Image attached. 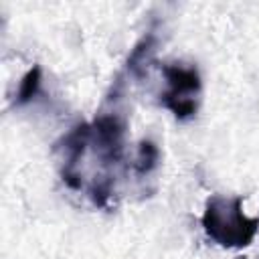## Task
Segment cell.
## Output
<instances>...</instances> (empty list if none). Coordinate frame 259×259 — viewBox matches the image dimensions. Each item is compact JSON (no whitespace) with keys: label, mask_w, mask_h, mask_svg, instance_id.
I'll return each mask as SVG.
<instances>
[{"label":"cell","mask_w":259,"mask_h":259,"mask_svg":"<svg viewBox=\"0 0 259 259\" xmlns=\"http://www.w3.org/2000/svg\"><path fill=\"white\" fill-rule=\"evenodd\" d=\"M239 259H245V257H239Z\"/></svg>","instance_id":"cell-9"},{"label":"cell","mask_w":259,"mask_h":259,"mask_svg":"<svg viewBox=\"0 0 259 259\" xmlns=\"http://www.w3.org/2000/svg\"><path fill=\"white\" fill-rule=\"evenodd\" d=\"M89 144H91V123H77L61 142V150H63L61 176L69 188H81L79 160L83 158Z\"/></svg>","instance_id":"cell-4"},{"label":"cell","mask_w":259,"mask_h":259,"mask_svg":"<svg viewBox=\"0 0 259 259\" xmlns=\"http://www.w3.org/2000/svg\"><path fill=\"white\" fill-rule=\"evenodd\" d=\"M200 223L206 237L227 249L251 245L259 231V219L245 214L241 196H210L204 204Z\"/></svg>","instance_id":"cell-1"},{"label":"cell","mask_w":259,"mask_h":259,"mask_svg":"<svg viewBox=\"0 0 259 259\" xmlns=\"http://www.w3.org/2000/svg\"><path fill=\"white\" fill-rule=\"evenodd\" d=\"M166 79V91L160 95V103L174 113L176 119H188L196 115L200 101V73L194 65L168 63L162 67Z\"/></svg>","instance_id":"cell-2"},{"label":"cell","mask_w":259,"mask_h":259,"mask_svg":"<svg viewBox=\"0 0 259 259\" xmlns=\"http://www.w3.org/2000/svg\"><path fill=\"white\" fill-rule=\"evenodd\" d=\"M40 83H42V69L38 65H32L24 73L20 83H18V89H16V95H14V103L16 105H24V103L32 101L40 91Z\"/></svg>","instance_id":"cell-6"},{"label":"cell","mask_w":259,"mask_h":259,"mask_svg":"<svg viewBox=\"0 0 259 259\" xmlns=\"http://www.w3.org/2000/svg\"><path fill=\"white\" fill-rule=\"evenodd\" d=\"M89 196L97 206H105L111 196V180L107 176H101L99 180H95L89 188Z\"/></svg>","instance_id":"cell-8"},{"label":"cell","mask_w":259,"mask_h":259,"mask_svg":"<svg viewBox=\"0 0 259 259\" xmlns=\"http://www.w3.org/2000/svg\"><path fill=\"white\" fill-rule=\"evenodd\" d=\"M158 162H160V150H158V146L152 140H142L140 146H138L136 160H134V170L138 174L146 176V174H150L152 170L158 168Z\"/></svg>","instance_id":"cell-7"},{"label":"cell","mask_w":259,"mask_h":259,"mask_svg":"<svg viewBox=\"0 0 259 259\" xmlns=\"http://www.w3.org/2000/svg\"><path fill=\"white\" fill-rule=\"evenodd\" d=\"M125 119L119 111H103L91 123V144L105 166L117 164L123 156Z\"/></svg>","instance_id":"cell-3"},{"label":"cell","mask_w":259,"mask_h":259,"mask_svg":"<svg viewBox=\"0 0 259 259\" xmlns=\"http://www.w3.org/2000/svg\"><path fill=\"white\" fill-rule=\"evenodd\" d=\"M156 42H158V36L154 30H148L138 42L136 47L132 49L130 57H127V63H125V71L130 75H136L140 77L144 73V69L148 67V63L152 61L154 57V51H156Z\"/></svg>","instance_id":"cell-5"}]
</instances>
